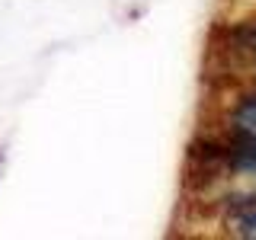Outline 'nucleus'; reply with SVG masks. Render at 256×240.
Returning <instances> with one entry per match:
<instances>
[{"label": "nucleus", "mask_w": 256, "mask_h": 240, "mask_svg": "<svg viewBox=\"0 0 256 240\" xmlns=\"http://www.w3.org/2000/svg\"><path fill=\"white\" fill-rule=\"evenodd\" d=\"M224 42H228V48H224L228 54H240V58L256 61V20L228 29L224 32Z\"/></svg>", "instance_id": "3"}, {"label": "nucleus", "mask_w": 256, "mask_h": 240, "mask_svg": "<svg viewBox=\"0 0 256 240\" xmlns=\"http://www.w3.org/2000/svg\"><path fill=\"white\" fill-rule=\"evenodd\" d=\"M221 150L228 173L256 180V134H234L228 144H221Z\"/></svg>", "instance_id": "1"}, {"label": "nucleus", "mask_w": 256, "mask_h": 240, "mask_svg": "<svg viewBox=\"0 0 256 240\" xmlns=\"http://www.w3.org/2000/svg\"><path fill=\"white\" fill-rule=\"evenodd\" d=\"M0 166H4V154H0Z\"/></svg>", "instance_id": "5"}, {"label": "nucleus", "mask_w": 256, "mask_h": 240, "mask_svg": "<svg viewBox=\"0 0 256 240\" xmlns=\"http://www.w3.org/2000/svg\"><path fill=\"white\" fill-rule=\"evenodd\" d=\"M228 218H230L237 234L256 237V189L253 192H240V196H230Z\"/></svg>", "instance_id": "2"}, {"label": "nucleus", "mask_w": 256, "mask_h": 240, "mask_svg": "<svg viewBox=\"0 0 256 240\" xmlns=\"http://www.w3.org/2000/svg\"><path fill=\"white\" fill-rule=\"evenodd\" d=\"M230 132L234 134H256V96L240 100L230 112Z\"/></svg>", "instance_id": "4"}]
</instances>
